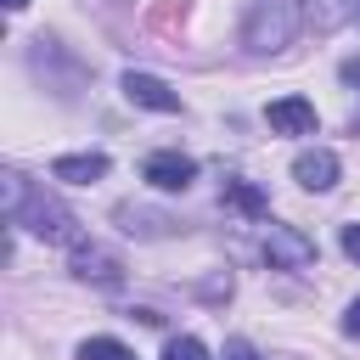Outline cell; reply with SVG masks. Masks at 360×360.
Segmentation results:
<instances>
[{"label": "cell", "mask_w": 360, "mask_h": 360, "mask_svg": "<svg viewBox=\"0 0 360 360\" xmlns=\"http://www.w3.org/2000/svg\"><path fill=\"white\" fill-rule=\"evenodd\" d=\"M264 264L270 270H304L315 264V236H304L298 225H264Z\"/></svg>", "instance_id": "3957f363"}, {"label": "cell", "mask_w": 360, "mask_h": 360, "mask_svg": "<svg viewBox=\"0 0 360 360\" xmlns=\"http://www.w3.org/2000/svg\"><path fill=\"white\" fill-rule=\"evenodd\" d=\"M219 360H264V354H259V349H253V343H242V338H231V343H225V354H219Z\"/></svg>", "instance_id": "9a60e30c"}, {"label": "cell", "mask_w": 360, "mask_h": 360, "mask_svg": "<svg viewBox=\"0 0 360 360\" xmlns=\"http://www.w3.org/2000/svg\"><path fill=\"white\" fill-rule=\"evenodd\" d=\"M338 79H343V84H349V90H360V56H349V62H343V68H338Z\"/></svg>", "instance_id": "e0dca14e"}, {"label": "cell", "mask_w": 360, "mask_h": 360, "mask_svg": "<svg viewBox=\"0 0 360 360\" xmlns=\"http://www.w3.org/2000/svg\"><path fill=\"white\" fill-rule=\"evenodd\" d=\"M219 202H225V208H236V214H248V219H264V214H270V197H264L253 180H242V174H225Z\"/></svg>", "instance_id": "9c48e42d"}, {"label": "cell", "mask_w": 360, "mask_h": 360, "mask_svg": "<svg viewBox=\"0 0 360 360\" xmlns=\"http://www.w3.org/2000/svg\"><path fill=\"white\" fill-rule=\"evenodd\" d=\"M338 174H343V163H338V152H326V146H309V152L292 158V180H298L304 191H332Z\"/></svg>", "instance_id": "5b68a950"}, {"label": "cell", "mask_w": 360, "mask_h": 360, "mask_svg": "<svg viewBox=\"0 0 360 360\" xmlns=\"http://www.w3.org/2000/svg\"><path fill=\"white\" fill-rule=\"evenodd\" d=\"M298 34V0H253L242 17V45L253 56H276L287 51Z\"/></svg>", "instance_id": "6da1fadb"}, {"label": "cell", "mask_w": 360, "mask_h": 360, "mask_svg": "<svg viewBox=\"0 0 360 360\" xmlns=\"http://www.w3.org/2000/svg\"><path fill=\"white\" fill-rule=\"evenodd\" d=\"M6 225H22V231H34L39 242H56V248H84L79 219H73L51 191H39V186H28V197H22V208H17V219H6Z\"/></svg>", "instance_id": "7a4b0ae2"}, {"label": "cell", "mask_w": 360, "mask_h": 360, "mask_svg": "<svg viewBox=\"0 0 360 360\" xmlns=\"http://www.w3.org/2000/svg\"><path fill=\"white\" fill-rule=\"evenodd\" d=\"M0 197H6V219H17V208H22V197H28V180H22L17 169H6V174H0Z\"/></svg>", "instance_id": "4fadbf2b"}, {"label": "cell", "mask_w": 360, "mask_h": 360, "mask_svg": "<svg viewBox=\"0 0 360 360\" xmlns=\"http://www.w3.org/2000/svg\"><path fill=\"white\" fill-rule=\"evenodd\" d=\"M124 96L135 101V107H146V112H180V96L158 79V73H124Z\"/></svg>", "instance_id": "8992f818"}, {"label": "cell", "mask_w": 360, "mask_h": 360, "mask_svg": "<svg viewBox=\"0 0 360 360\" xmlns=\"http://www.w3.org/2000/svg\"><path fill=\"white\" fill-rule=\"evenodd\" d=\"M163 360H208V349H202L197 338H169V349H163Z\"/></svg>", "instance_id": "5bb4252c"}, {"label": "cell", "mask_w": 360, "mask_h": 360, "mask_svg": "<svg viewBox=\"0 0 360 360\" xmlns=\"http://www.w3.org/2000/svg\"><path fill=\"white\" fill-rule=\"evenodd\" d=\"M51 174H56V180H68V186H90V180H101V174H107V152H68V158H56V163H51Z\"/></svg>", "instance_id": "30bf717a"}, {"label": "cell", "mask_w": 360, "mask_h": 360, "mask_svg": "<svg viewBox=\"0 0 360 360\" xmlns=\"http://www.w3.org/2000/svg\"><path fill=\"white\" fill-rule=\"evenodd\" d=\"M354 17H360V0H354Z\"/></svg>", "instance_id": "ffe728a7"}, {"label": "cell", "mask_w": 360, "mask_h": 360, "mask_svg": "<svg viewBox=\"0 0 360 360\" xmlns=\"http://www.w3.org/2000/svg\"><path fill=\"white\" fill-rule=\"evenodd\" d=\"M118 225H124V231H146V236H163L174 219H163V214H146V208H135V202H118Z\"/></svg>", "instance_id": "8fae6325"}, {"label": "cell", "mask_w": 360, "mask_h": 360, "mask_svg": "<svg viewBox=\"0 0 360 360\" xmlns=\"http://www.w3.org/2000/svg\"><path fill=\"white\" fill-rule=\"evenodd\" d=\"M264 124H270L276 135H315V107H309L304 96H281V101L264 107Z\"/></svg>", "instance_id": "ba28073f"}, {"label": "cell", "mask_w": 360, "mask_h": 360, "mask_svg": "<svg viewBox=\"0 0 360 360\" xmlns=\"http://www.w3.org/2000/svg\"><path fill=\"white\" fill-rule=\"evenodd\" d=\"M141 174H146V186H158V191H186V186L197 180V163H191L186 152H152V158L141 163Z\"/></svg>", "instance_id": "277c9868"}, {"label": "cell", "mask_w": 360, "mask_h": 360, "mask_svg": "<svg viewBox=\"0 0 360 360\" xmlns=\"http://www.w3.org/2000/svg\"><path fill=\"white\" fill-rule=\"evenodd\" d=\"M343 332H349V338H360V298L349 304V315H343Z\"/></svg>", "instance_id": "ac0fdd59"}, {"label": "cell", "mask_w": 360, "mask_h": 360, "mask_svg": "<svg viewBox=\"0 0 360 360\" xmlns=\"http://www.w3.org/2000/svg\"><path fill=\"white\" fill-rule=\"evenodd\" d=\"M79 360H135V349L118 343V338H84L79 343Z\"/></svg>", "instance_id": "7c38bea8"}, {"label": "cell", "mask_w": 360, "mask_h": 360, "mask_svg": "<svg viewBox=\"0 0 360 360\" xmlns=\"http://www.w3.org/2000/svg\"><path fill=\"white\" fill-rule=\"evenodd\" d=\"M73 276L79 281H96V287H118L124 281V264H118V253L84 242V248H73Z\"/></svg>", "instance_id": "52a82bcc"}, {"label": "cell", "mask_w": 360, "mask_h": 360, "mask_svg": "<svg viewBox=\"0 0 360 360\" xmlns=\"http://www.w3.org/2000/svg\"><path fill=\"white\" fill-rule=\"evenodd\" d=\"M343 253L360 264V219H354V225H343Z\"/></svg>", "instance_id": "2e32d148"}, {"label": "cell", "mask_w": 360, "mask_h": 360, "mask_svg": "<svg viewBox=\"0 0 360 360\" xmlns=\"http://www.w3.org/2000/svg\"><path fill=\"white\" fill-rule=\"evenodd\" d=\"M6 6H11V11H22V6H28V0H6Z\"/></svg>", "instance_id": "d6986e66"}]
</instances>
